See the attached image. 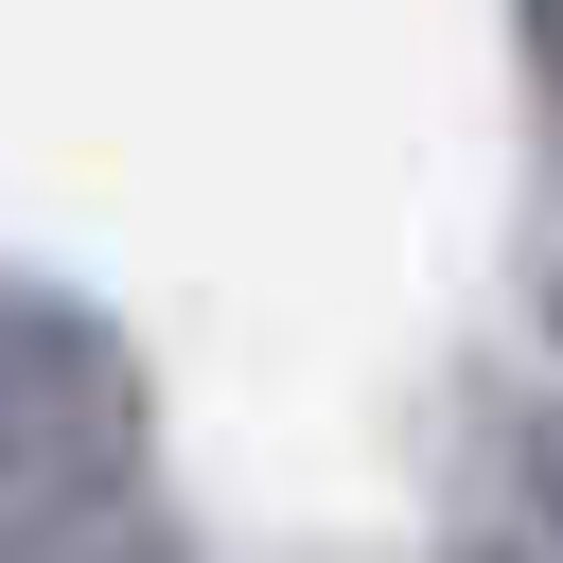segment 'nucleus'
<instances>
[{
	"mask_svg": "<svg viewBox=\"0 0 563 563\" xmlns=\"http://www.w3.org/2000/svg\"><path fill=\"white\" fill-rule=\"evenodd\" d=\"M123 440H141V352L88 299L0 282V545L53 528V510H106Z\"/></svg>",
	"mask_w": 563,
	"mask_h": 563,
	"instance_id": "nucleus-1",
	"label": "nucleus"
},
{
	"mask_svg": "<svg viewBox=\"0 0 563 563\" xmlns=\"http://www.w3.org/2000/svg\"><path fill=\"white\" fill-rule=\"evenodd\" d=\"M0 563H176L158 528H123V510H53V528H18Z\"/></svg>",
	"mask_w": 563,
	"mask_h": 563,
	"instance_id": "nucleus-2",
	"label": "nucleus"
},
{
	"mask_svg": "<svg viewBox=\"0 0 563 563\" xmlns=\"http://www.w3.org/2000/svg\"><path fill=\"white\" fill-rule=\"evenodd\" d=\"M510 475H528V528L563 545V405H528V440H510Z\"/></svg>",
	"mask_w": 563,
	"mask_h": 563,
	"instance_id": "nucleus-3",
	"label": "nucleus"
},
{
	"mask_svg": "<svg viewBox=\"0 0 563 563\" xmlns=\"http://www.w3.org/2000/svg\"><path fill=\"white\" fill-rule=\"evenodd\" d=\"M457 563H563V545H545V528H493V545H457Z\"/></svg>",
	"mask_w": 563,
	"mask_h": 563,
	"instance_id": "nucleus-4",
	"label": "nucleus"
},
{
	"mask_svg": "<svg viewBox=\"0 0 563 563\" xmlns=\"http://www.w3.org/2000/svg\"><path fill=\"white\" fill-rule=\"evenodd\" d=\"M545 88H563V0H545Z\"/></svg>",
	"mask_w": 563,
	"mask_h": 563,
	"instance_id": "nucleus-5",
	"label": "nucleus"
}]
</instances>
